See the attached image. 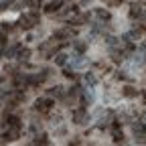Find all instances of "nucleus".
<instances>
[{
  "label": "nucleus",
  "mask_w": 146,
  "mask_h": 146,
  "mask_svg": "<svg viewBox=\"0 0 146 146\" xmlns=\"http://www.w3.org/2000/svg\"><path fill=\"white\" fill-rule=\"evenodd\" d=\"M36 23H39V14H36V12H29V14H23V16H21V21H18L21 29H25V31L33 29V27H35Z\"/></svg>",
  "instance_id": "obj_1"
},
{
  "label": "nucleus",
  "mask_w": 146,
  "mask_h": 146,
  "mask_svg": "<svg viewBox=\"0 0 146 146\" xmlns=\"http://www.w3.org/2000/svg\"><path fill=\"white\" fill-rule=\"evenodd\" d=\"M51 106H53V102L47 100V98H39L35 102V110H36V112H49Z\"/></svg>",
  "instance_id": "obj_2"
},
{
  "label": "nucleus",
  "mask_w": 146,
  "mask_h": 146,
  "mask_svg": "<svg viewBox=\"0 0 146 146\" xmlns=\"http://www.w3.org/2000/svg\"><path fill=\"white\" fill-rule=\"evenodd\" d=\"M18 136H21V124L8 126V130L4 132V138H6V140H18Z\"/></svg>",
  "instance_id": "obj_3"
},
{
  "label": "nucleus",
  "mask_w": 146,
  "mask_h": 146,
  "mask_svg": "<svg viewBox=\"0 0 146 146\" xmlns=\"http://www.w3.org/2000/svg\"><path fill=\"white\" fill-rule=\"evenodd\" d=\"M85 118H87V114H85L83 108H79V110H75V112H73V122H75V124H83Z\"/></svg>",
  "instance_id": "obj_4"
},
{
  "label": "nucleus",
  "mask_w": 146,
  "mask_h": 146,
  "mask_svg": "<svg viewBox=\"0 0 146 146\" xmlns=\"http://www.w3.org/2000/svg\"><path fill=\"white\" fill-rule=\"evenodd\" d=\"M61 4H63V0H53L51 4H47L45 12H55V10H59V8H61Z\"/></svg>",
  "instance_id": "obj_5"
},
{
  "label": "nucleus",
  "mask_w": 146,
  "mask_h": 146,
  "mask_svg": "<svg viewBox=\"0 0 146 146\" xmlns=\"http://www.w3.org/2000/svg\"><path fill=\"white\" fill-rule=\"evenodd\" d=\"M140 14H142V4H138V2L132 4V6H130V16L136 18V16H140Z\"/></svg>",
  "instance_id": "obj_6"
},
{
  "label": "nucleus",
  "mask_w": 146,
  "mask_h": 146,
  "mask_svg": "<svg viewBox=\"0 0 146 146\" xmlns=\"http://www.w3.org/2000/svg\"><path fill=\"white\" fill-rule=\"evenodd\" d=\"M49 96H51V98H61V96H63V87H61V85L51 87V89H49Z\"/></svg>",
  "instance_id": "obj_7"
},
{
  "label": "nucleus",
  "mask_w": 146,
  "mask_h": 146,
  "mask_svg": "<svg viewBox=\"0 0 146 146\" xmlns=\"http://www.w3.org/2000/svg\"><path fill=\"white\" fill-rule=\"evenodd\" d=\"M29 55H31V51L21 47V49H18V53H16V57H18V59H23V61H27V59H29Z\"/></svg>",
  "instance_id": "obj_8"
},
{
  "label": "nucleus",
  "mask_w": 146,
  "mask_h": 146,
  "mask_svg": "<svg viewBox=\"0 0 146 146\" xmlns=\"http://www.w3.org/2000/svg\"><path fill=\"white\" fill-rule=\"evenodd\" d=\"M85 63H87V59H85V57H77V59H73V61H71V65H73V67H75V69H79V67H83Z\"/></svg>",
  "instance_id": "obj_9"
},
{
  "label": "nucleus",
  "mask_w": 146,
  "mask_h": 146,
  "mask_svg": "<svg viewBox=\"0 0 146 146\" xmlns=\"http://www.w3.org/2000/svg\"><path fill=\"white\" fill-rule=\"evenodd\" d=\"M112 134H114V140H116V142H120V140L124 138V136H122V130H120V126H118V124L112 128Z\"/></svg>",
  "instance_id": "obj_10"
},
{
  "label": "nucleus",
  "mask_w": 146,
  "mask_h": 146,
  "mask_svg": "<svg viewBox=\"0 0 146 146\" xmlns=\"http://www.w3.org/2000/svg\"><path fill=\"white\" fill-rule=\"evenodd\" d=\"M55 61H57V65H65V63H67V55H65V53L55 55Z\"/></svg>",
  "instance_id": "obj_11"
},
{
  "label": "nucleus",
  "mask_w": 146,
  "mask_h": 146,
  "mask_svg": "<svg viewBox=\"0 0 146 146\" xmlns=\"http://www.w3.org/2000/svg\"><path fill=\"white\" fill-rule=\"evenodd\" d=\"M83 79H85L87 85H96V75H94V73H85V77H83Z\"/></svg>",
  "instance_id": "obj_12"
},
{
  "label": "nucleus",
  "mask_w": 146,
  "mask_h": 146,
  "mask_svg": "<svg viewBox=\"0 0 146 146\" xmlns=\"http://www.w3.org/2000/svg\"><path fill=\"white\" fill-rule=\"evenodd\" d=\"M96 14L102 18V21H108V18H110V12H108V10H104V8H98V10H96Z\"/></svg>",
  "instance_id": "obj_13"
},
{
  "label": "nucleus",
  "mask_w": 146,
  "mask_h": 146,
  "mask_svg": "<svg viewBox=\"0 0 146 146\" xmlns=\"http://www.w3.org/2000/svg\"><path fill=\"white\" fill-rule=\"evenodd\" d=\"M27 4H29L31 8H35V10H36V8H39V6H41V0H29V2H27Z\"/></svg>",
  "instance_id": "obj_14"
},
{
  "label": "nucleus",
  "mask_w": 146,
  "mask_h": 146,
  "mask_svg": "<svg viewBox=\"0 0 146 146\" xmlns=\"http://www.w3.org/2000/svg\"><path fill=\"white\" fill-rule=\"evenodd\" d=\"M136 142L144 144V142H146V134H142V132H136Z\"/></svg>",
  "instance_id": "obj_15"
},
{
  "label": "nucleus",
  "mask_w": 146,
  "mask_h": 146,
  "mask_svg": "<svg viewBox=\"0 0 146 146\" xmlns=\"http://www.w3.org/2000/svg\"><path fill=\"white\" fill-rule=\"evenodd\" d=\"M124 96H128V98H132V96H136V91H134V87H126V89H124Z\"/></svg>",
  "instance_id": "obj_16"
},
{
  "label": "nucleus",
  "mask_w": 146,
  "mask_h": 146,
  "mask_svg": "<svg viewBox=\"0 0 146 146\" xmlns=\"http://www.w3.org/2000/svg\"><path fill=\"white\" fill-rule=\"evenodd\" d=\"M4 43H6V39H4V33H0V53L4 51Z\"/></svg>",
  "instance_id": "obj_17"
},
{
  "label": "nucleus",
  "mask_w": 146,
  "mask_h": 146,
  "mask_svg": "<svg viewBox=\"0 0 146 146\" xmlns=\"http://www.w3.org/2000/svg\"><path fill=\"white\" fill-rule=\"evenodd\" d=\"M75 49H77V53H83L85 51V43H75Z\"/></svg>",
  "instance_id": "obj_18"
},
{
  "label": "nucleus",
  "mask_w": 146,
  "mask_h": 146,
  "mask_svg": "<svg viewBox=\"0 0 146 146\" xmlns=\"http://www.w3.org/2000/svg\"><path fill=\"white\" fill-rule=\"evenodd\" d=\"M12 29V23H2V31H10Z\"/></svg>",
  "instance_id": "obj_19"
},
{
  "label": "nucleus",
  "mask_w": 146,
  "mask_h": 146,
  "mask_svg": "<svg viewBox=\"0 0 146 146\" xmlns=\"http://www.w3.org/2000/svg\"><path fill=\"white\" fill-rule=\"evenodd\" d=\"M114 2H120V0H114Z\"/></svg>",
  "instance_id": "obj_20"
}]
</instances>
